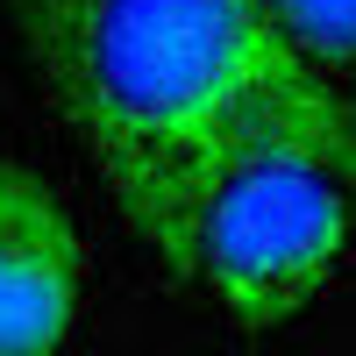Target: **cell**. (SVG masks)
I'll use <instances>...</instances> for the list:
<instances>
[{
  "label": "cell",
  "mask_w": 356,
  "mask_h": 356,
  "mask_svg": "<svg viewBox=\"0 0 356 356\" xmlns=\"http://www.w3.org/2000/svg\"><path fill=\"white\" fill-rule=\"evenodd\" d=\"M57 114L122 221L186 278L193 207L257 129H356V107L292 57L257 0H15Z\"/></svg>",
  "instance_id": "1"
},
{
  "label": "cell",
  "mask_w": 356,
  "mask_h": 356,
  "mask_svg": "<svg viewBox=\"0 0 356 356\" xmlns=\"http://www.w3.org/2000/svg\"><path fill=\"white\" fill-rule=\"evenodd\" d=\"M356 235V129H257L214 164L193 207L186 285H200L235 328H278Z\"/></svg>",
  "instance_id": "2"
},
{
  "label": "cell",
  "mask_w": 356,
  "mask_h": 356,
  "mask_svg": "<svg viewBox=\"0 0 356 356\" xmlns=\"http://www.w3.org/2000/svg\"><path fill=\"white\" fill-rule=\"evenodd\" d=\"M86 285L72 214L36 171L0 164V356H57Z\"/></svg>",
  "instance_id": "3"
},
{
  "label": "cell",
  "mask_w": 356,
  "mask_h": 356,
  "mask_svg": "<svg viewBox=\"0 0 356 356\" xmlns=\"http://www.w3.org/2000/svg\"><path fill=\"white\" fill-rule=\"evenodd\" d=\"M271 36L356 107V0H257Z\"/></svg>",
  "instance_id": "4"
}]
</instances>
